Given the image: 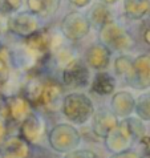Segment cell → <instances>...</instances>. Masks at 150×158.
<instances>
[{
  "label": "cell",
  "mask_w": 150,
  "mask_h": 158,
  "mask_svg": "<svg viewBox=\"0 0 150 158\" xmlns=\"http://www.w3.org/2000/svg\"><path fill=\"white\" fill-rule=\"evenodd\" d=\"M61 33L70 41H78L89 33L90 21L88 16L82 15L81 12H69L61 20L60 25Z\"/></svg>",
  "instance_id": "obj_1"
},
{
  "label": "cell",
  "mask_w": 150,
  "mask_h": 158,
  "mask_svg": "<svg viewBox=\"0 0 150 158\" xmlns=\"http://www.w3.org/2000/svg\"><path fill=\"white\" fill-rule=\"evenodd\" d=\"M101 40L106 47L116 51H127L134 47V40L125 29L113 21H109L102 28H100Z\"/></svg>",
  "instance_id": "obj_2"
},
{
  "label": "cell",
  "mask_w": 150,
  "mask_h": 158,
  "mask_svg": "<svg viewBox=\"0 0 150 158\" xmlns=\"http://www.w3.org/2000/svg\"><path fill=\"white\" fill-rule=\"evenodd\" d=\"M7 28L10 32L25 39L40 29V21L32 12H15L8 16Z\"/></svg>",
  "instance_id": "obj_3"
},
{
  "label": "cell",
  "mask_w": 150,
  "mask_h": 158,
  "mask_svg": "<svg viewBox=\"0 0 150 158\" xmlns=\"http://www.w3.org/2000/svg\"><path fill=\"white\" fill-rule=\"evenodd\" d=\"M63 81L70 89H82L89 84V69L81 61L72 60L64 67Z\"/></svg>",
  "instance_id": "obj_4"
},
{
  "label": "cell",
  "mask_w": 150,
  "mask_h": 158,
  "mask_svg": "<svg viewBox=\"0 0 150 158\" xmlns=\"http://www.w3.org/2000/svg\"><path fill=\"white\" fill-rule=\"evenodd\" d=\"M127 82L135 89H145L150 85V56L142 55L133 61V72Z\"/></svg>",
  "instance_id": "obj_5"
},
{
  "label": "cell",
  "mask_w": 150,
  "mask_h": 158,
  "mask_svg": "<svg viewBox=\"0 0 150 158\" xmlns=\"http://www.w3.org/2000/svg\"><path fill=\"white\" fill-rule=\"evenodd\" d=\"M110 51L105 44H93L88 48L85 52V61L90 68L97 69V71H104L109 65Z\"/></svg>",
  "instance_id": "obj_6"
},
{
  "label": "cell",
  "mask_w": 150,
  "mask_h": 158,
  "mask_svg": "<svg viewBox=\"0 0 150 158\" xmlns=\"http://www.w3.org/2000/svg\"><path fill=\"white\" fill-rule=\"evenodd\" d=\"M61 0H27L29 12L37 17H49L60 8Z\"/></svg>",
  "instance_id": "obj_7"
},
{
  "label": "cell",
  "mask_w": 150,
  "mask_h": 158,
  "mask_svg": "<svg viewBox=\"0 0 150 158\" xmlns=\"http://www.w3.org/2000/svg\"><path fill=\"white\" fill-rule=\"evenodd\" d=\"M114 88H116V80L109 73L101 71L94 76L90 89L98 96H108L113 93Z\"/></svg>",
  "instance_id": "obj_8"
},
{
  "label": "cell",
  "mask_w": 150,
  "mask_h": 158,
  "mask_svg": "<svg viewBox=\"0 0 150 158\" xmlns=\"http://www.w3.org/2000/svg\"><path fill=\"white\" fill-rule=\"evenodd\" d=\"M123 12L129 19L138 20L150 12V0H125Z\"/></svg>",
  "instance_id": "obj_9"
},
{
  "label": "cell",
  "mask_w": 150,
  "mask_h": 158,
  "mask_svg": "<svg viewBox=\"0 0 150 158\" xmlns=\"http://www.w3.org/2000/svg\"><path fill=\"white\" fill-rule=\"evenodd\" d=\"M108 6L100 3L98 6H96L93 10L90 11V16L88 17L90 21V24H94L96 27L102 28L105 24H108L109 21H112V15H110V11L106 8Z\"/></svg>",
  "instance_id": "obj_10"
},
{
  "label": "cell",
  "mask_w": 150,
  "mask_h": 158,
  "mask_svg": "<svg viewBox=\"0 0 150 158\" xmlns=\"http://www.w3.org/2000/svg\"><path fill=\"white\" fill-rule=\"evenodd\" d=\"M114 67H116V73L120 77H125L126 81L130 80L131 72H133V60L129 59V56L122 55L117 57L114 61Z\"/></svg>",
  "instance_id": "obj_11"
},
{
  "label": "cell",
  "mask_w": 150,
  "mask_h": 158,
  "mask_svg": "<svg viewBox=\"0 0 150 158\" xmlns=\"http://www.w3.org/2000/svg\"><path fill=\"white\" fill-rule=\"evenodd\" d=\"M23 6V0H0V16H10Z\"/></svg>",
  "instance_id": "obj_12"
},
{
  "label": "cell",
  "mask_w": 150,
  "mask_h": 158,
  "mask_svg": "<svg viewBox=\"0 0 150 158\" xmlns=\"http://www.w3.org/2000/svg\"><path fill=\"white\" fill-rule=\"evenodd\" d=\"M142 36H144V40L145 43L150 45V19L146 21V24L144 25V32H142Z\"/></svg>",
  "instance_id": "obj_13"
},
{
  "label": "cell",
  "mask_w": 150,
  "mask_h": 158,
  "mask_svg": "<svg viewBox=\"0 0 150 158\" xmlns=\"http://www.w3.org/2000/svg\"><path fill=\"white\" fill-rule=\"evenodd\" d=\"M68 2L76 8H84V7L89 6L92 0H68Z\"/></svg>",
  "instance_id": "obj_14"
},
{
  "label": "cell",
  "mask_w": 150,
  "mask_h": 158,
  "mask_svg": "<svg viewBox=\"0 0 150 158\" xmlns=\"http://www.w3.org/2000/svg\"><path fill=\"white\" fill-rule=\"evenodd\" d=\"M118 0H100V3L105 4V6H113V4H116Z\"/></svg>",
  "instance_id": "obj_15"
},
{
  "label": "cell",
  "mask_w": 150,
  "mask_h": 158,
  "mask_svg": "<svg viewBox=\"0 0 150 158\" xmlns=\"http://www.w3.org/2000/svg\"><path fill=\"white\" fill-rule=\"evenodd\" d=\"M0 31H2V28H0Z\"/></svg>",
  "instance_id": "obj_16"
},
{
  "label": "cell",
  "mask_w": 150,
  "mask_h": 158,
  "mask_svg": "<svg viewBox=\"0 0 150 158\" xmlns=\"http://www.w3.org/2000/svg\"><path fill=\"white\" fill-rule=\"evenodd\" d=\"M0 47H2V45H0Z\"/></svg>",
  "instance_id": "obj_17"
}]
</instances>
